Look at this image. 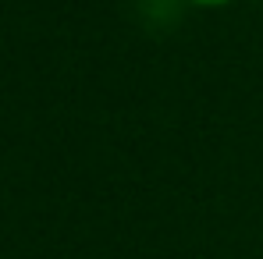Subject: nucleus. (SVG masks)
I'll return each instance as SVG.
<instances>
[{
  "label": "nucleus",
  "instance_id": "obj_1",
  "mask_svg": "<svg viewBox=\"0 0 263 259\" xmlns=\"http://www.w3.org/2000/svg\"><path fill=\"white\" fill-rule=\"evenodd\" d=\"M196 4H224V0H196Z\"/></svg>",
  "mask_w": 263,
  "mask_h": 259
}]
</instances>
